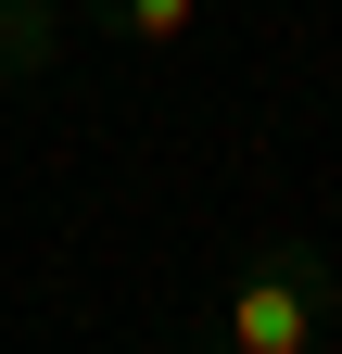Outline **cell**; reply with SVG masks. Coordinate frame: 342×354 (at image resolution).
Returning a JSON list of instances; mask_svg holds the SVG:
<instances>
[{
	"label": "cell",
	"instance_id": "obj_1",
	"mask_svg": "<svg viewBox=\"0 0 342 354\" xmlns=\"http://www.w3.org/2000/svg\"><path fill=\"white\" fill-rule=\"evenodd\" d=\"M330 329H342V266L317 241H267L228 279V304H216V342L228 354H317Z\"/></svg>",
	"mask_w": 342,
	"mask_h": 354
},
{
	"label": "cell",
	"instance_id": "obj_2",
	"mask_svg": "<svg viewBox=\"0 0 342 354\" xmlns=\"http://www.w3.org/2000/svg\"><path fill=\"white\" fill-rule=\"evenodd\" d=\"M102 38H127V51H178V38L203 26V0H76Z\"/></svg>",
	"mask_w": 342,
	"mask_h": 354
},
{
	"label": "cell",
	"instance_id": "obj_3",
	"mask_svg": "<svg viewBox=\"0 0 342 354\" xmlns=\"http://www.w3.org/2000/svg\"><path fill=\"white\" fill-rule=\"evenodd\" d=\"M51 51H64V13H51V0H0V88L51 76Z\"/></svg>",
	"mask_w": 342,
	"mask_h": 354
}]
</instances>
